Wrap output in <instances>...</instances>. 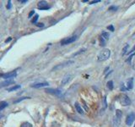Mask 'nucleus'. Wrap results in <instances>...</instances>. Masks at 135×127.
Returning a JSON list of instances; mask_svg holds the SVG:
<instances>
[{"label": "nucleus", "instance_id": "1", "mask_svg": "<svg viewBox=\"0 0 135 127\" xmlns=\"http://www.w3.org/2000/svg\"><path fill=\"white\" fill-rule=\"evenodd\" d=\"M111 55V51L108 48H105L102 51L100 52V53L98 54V60L99 61H105V60L108 59L110 58Z\"/></svg>", "mask_w": 135, "mask_h": 127}, {"label": "nucleus", "instance_id": "2", "mask_svg": "<svg viewBox=\"0 0 135 127\" xmlns=\"http://www.w3.org/2000/svg\"><path fill=\"white\" fill-rule=\"evenodd\" d=\"M119 102L122 106H128L131 104V100L126 94H122L119 97Z\"/></svg>", "mask_w": 135, "mask_h": 127}, {"label": "nucleus", "instance_id": "3", "mask_svg": "<svg viewBox=\"0 0 135 127\" xmlns=\"http://www.w3.org/2000/svg\"><path fill=\"white\" fill-rule=\"evenodd\" d=\"M77 40V36H73V37H66V38L63 39L61 41V44L62 45H68V44H70L72 42H75Z\"/></svg>", "mask_w": 135, "mask_h": 127}, {"label": "nucleus", "instance_id": "4", "mask_svg": "<svg viewBox=\"0 0 135 127\" xmlns=\"http://www.w3.org/2000/svg\"><path fill=\"white\" fill-rule=\"evenodd\" d=\"M134 120H135V114L134 113H131V114H129L127 116V119H126V124H127V126H130L133 125V123H134Z\"/></svg>", "mask_w": 135, "mask_h": 127}, {"label": "nucleus", "instance_id": "5", "mask_svg": "<svg viewBox=\"0 0 135 127\" xmlns=\"http://www.w3.org/2000/svg\"><path fill=\"white\" fill-rule=\"evenodd\" d=\"M37 7H38L39 10H49V9H50V6L47 4V3L46 1L39 2Z\"/></svg>", "mask_w": 135, "mask_h": 127}, {"label": "nucleus", "instance_id": "6", "mask_svg": "<svg viewBox=\"0 0 135 127\" xmlns=\"http://www.w3.org/2000/svg\"><path fill=\"white\" fill-rule=\"evenodd\" d=\"M46 92L50 94H53V95L56 96H60L62 94V91L59 90V89H52V88H49V89H46L45 90Z\"/></svg>", "mask_w": 135, "mask_h": 127}, {"label": "nucleus", "instance_id": "7", "mask_svg": "<svg viewBox=\"0 0 135 127\" xmlns=\"http://www.w3.org/2000/svg\"><path fill=\"white\" fill-rule=\"evenodd\" d=\"M74 62L73 61V60H69V61L64 62V63H63V64H58V66H55V67L52 69V70H55V69H61V68L67 67V66L71 65V64H74Z\"/></svg>", "mask_w": 135, "mask_h": 127}, {"label": "nucleus", "instance_id": "8", "mask_svg": "<svg viewBox=\"0 0 135 127\" xmlns=\"http://www.w3.org/2000/svg\"><path fill=\"white\" fill-rule=\"evenodd\" d=\"M16 72L15 71H11V72H8V73H6V74H3L2 75V77L4 78L5 80H9V79H12V78L15 77L16 76Z\"/></svg>", "mask_w": 135, "mask_h": 127}, {"label": "nucleus", "instance_id": "9", "mask_svg": "<svg viewBox=\"0 0 135 127\" xmlns=\"http://www.w3.org/2000/svg\"><path fill=\"white\" fill-rule=\"evenodd\" d=\"M49 85L48 82H37V83H34L31 85V87L34 88H41V87H45Z\"/></svg>", "mask_w": 135, "mask_h": 127}, {"label": "nucleus", "instance_id": "10", "mask_svg": "<svg viewBox=\"0 0 135 127\" xmlns=\"http://www.w3.org/2000/svg\"><path fill=\"white\" fill-rule=\"evenodd\" d=\"M15 83V80L13 79H9V80H5L3 81L0 82V87H8V86L11 85V84Z\"/></svg>", "mask_w": 135, "mask_h": 127}, {"label": "nucleus", "instance_id": "11", "mask_svg": "<svg viewBox=\"0 0 135 127\" xmlns=\"http://www.w3.org/2000/svg\"><path fill=\"white\" fill-rule=\"evenodd\" d=\"M71 78H72V76H71V75H67V76H65L63 78V80H62L61 84L62 85H65V84H67L68 82H69V80H71Z\"/></svg>", "mask_w": 135, "mask_h": 127}, {"label": "nucleus", "instance_id": "12", "mask_svg": "<svg viewBox=\"0 0 135 127\" xmlns=\"http://www.w3.org/2000/svg\"><path fill=\"white\" fill-rule=\"evenodd\" d=\"M133 87H134V78H131L127 81V89L130 90L133 89Z\"/></svg>", "mask_w": 135, "mask_h": 127}, {"label": "nucleus", "instance_id": "13", "mask_svg": "<svg viewBox=\"0 0 135 127\" xmlns=\"http://www.w3.org/2000/svg\"><path fill=\"white\" fill-rule=\"evenodd\" d=\"M74 107H75V108H76V111L79 113V114H82L83 113H84V110H83V108H81V106L78 103H75V104H74Z\"/></svg>", "mask_w": 135, "mask_h": 127}, {"label": "nucleus", "instance_id": "14", "mask_svg": "<svg viewBox=\"0 0 135 127\" xmlns=\"http://www.w3.org/2000/svg\"><path fill=\"white\" fill-rule=\"evenodd\" d=\"M8 103L5 101H1L0 102V111H2L3 109H4L5 108L8 107Z\"/></svg>", "mask_w": 135, "mask_h": 127}, {"label": "nucleus", "instance_id": "15", "mask_svg": "<svg viewBox=\"0 0 135 127\" xmlns=\"http://www.w3.org/2000/svg\"><path fill=\"white\" fill-rule=\"evenodd\" d=\"M122 111H121V110H119V109L117 110V111H116V119H118V123L120 122L121 118H122Z\"/></svg>", "mask_w": 135, "mask_h": 127}, {"label": "nucleus", "instance_id": "16", "mask_svg": "<svg viewBox=\"0 0 135 127\" xmlns=\"http://www.w3.org/2000/svg\"><path fill=\"white\" fill-rule=\"evenodd\" d=\"M19 88H20V85H16V86H13L12 87L8 88L7 89V91H8V92H13V91H16Z\"/></svg>", "mask_w": 135, "mask_h": 127}, {"label": "nucleus", "instance_id": "17", "mask_svg": "<svg viewBox=\"0 0 135 127\" xmlns=\"http://www.w3.org/2000/svg\"><path fill=\"white\" fill-rule=\"evenodd\" d=\"M101 37H102L105 41H107L108 39H109V33H107V32H103V33L101 34Z\"/></svg>", "mask_w": 135, "mask_h": 127}, {"label": "nucleus", "instance_id": "18", "mask_svg": "<svg viewBox=\"0 0 135 127\" xmlns=\"http://www.w3.org/2000/svg\"><path fill=\"white\" fill-rule=\"evenodd\" d=\"M102 103H103V108L105 109V108L107 107V103H106V96H105L104 98H103Z\"/></svg>", "mask_w": 135, "mask_h": 127}, {"label": "nucleus", "instance_id": "19", "mask_svg": "<svg viewBox=\"0 0 135 127\" xmlns=\"http://www.w3.org/2000/svg\"><path fill=\"white\" fill-rule=\"evenodd\" d=\"M107 87L110 89V90H112L113 89V81L112 80H110V81L107 82Z\"/></svg>", "mask_w": 135, "mask_h": 127}, {"label": "nucleus", "instance_id": "20", "mask_svg": "<svg viewBox=\"0 0 135 127\" xmlns=\"http://www.w3.org/2000/svg\"><path fill=\"white\" fill-rule=\"evenodd\" d=\"M28 98H28V97H24V98H20L19 99H18V100H15L14 103H19V102H21V101H23V100H25V99H28Z\"/></svg>", "mask_w": 135, "mask_h": 127}, {"label": "nucleus", "instance_id": "21", "mask_svg": "<svg viewBox=\"0 0 135 127\" xmlns=\"http://www.w3.org/2000/svg\"><path fill=\"white\" fill-rule=\"evenodd\" d=\"M128 47H129V46L127 44V45H126L125 47L123 48V49H122V56H123V55H125L126 53H127V48H128Z\"/></svg>", "mask_w": 135, "mask_h": 127}, {"label": "nucleus", "instance_id": "22", "mask_svg": "<svg viewBox=\"0 0 135 127\" xmlns=\"http://www.w3.org/2000/svg\"><path fill=\"white\" fill-rule=\"evenodd\" d=\"M38 18H39V15H35V16H34L33 20H31V22H32L33 24H36V21H37V20H38Z\"/></svg>", "mask_w": 135, "mask_h": 127}, {"label": "nucleus", "instance_id": "23", "mask_svg": "<svg viewBox=\"0 0 135 127\" xmlns=\"http://www.w3.org/2000/svg\"><path fill=\"white\" fill-rule=\"evenodd\" d=\"M20 127H33V126H32V125L30 124V123L25 122V123H24V124H22V126Z\"/></svg>", "mask_w": 135, "mask_h": 127}, {"label": "nucleus", "instance_id": "24", "mask_svg": "<svg viewBox=\"0 0 135 127\" xmlns=\"http://www.w3.org/2000/svg\"><path fill=\"white\" fill-rule=\"evenodd\" d=\"M85 50H86V49H85V48H84V49H81V50H79V52H77V53H74V56H77V55L80 54L81 53H84V52L85 51Z\"/></svg>", "mask_w": 135, "mask_h": 127}, {"label": "nucleus", "instance_id": "25", "mask_svg": "<svg viewBox=\"0 0 135 127\" xmlns=\"http://www.w3.org/2000/svg\"><path fill=\"white\" fill-rule=\"evenodd\" d=\"M118 10V7H116V6H111L109 8V10H112V11H115V10Z\"/></svg>", "mask_w": 135, "mask_h": 127}, {"label": "nucleus", "instance_id": "26", "mask_svg": "<svg viewBox=\"0 0 135 127\" xmlns=\"http://www.w3.org/2000/svg\"><path fill=\"white\" fill-rule=\"evenodd\" d=\"M135 55V53H132V54L130 55V56H129V58L127 59V60H126V61L127 62H129V61H131V59H132V58H133V56H134Z\"/></svg>", "mask_w": 135, "mask_h": 127}, {"label": "nucleus", "instance_id": "27", "mask_svg": "<svg viewBox=\"0 0 135 127\" xmlns=\"http://www.w3.org/2000/svg\"><path fill=\"white\" fill-rule=\"evenodd\" d=\"M7 9H8V10H10V9H11V1H8V4H7Z\"/></svg>", "mask_w": 135, "mask_h": 127}, {"label": "nucleus", "instance_id": "28", "mask_svg": "<svg viewBox=\"0 0 135 127\" xmlns=\"http://www.w3.org/2000/svg\"><path fill=\"white\" fill-rule=\"evenodd\" d=\"M107 29L108 30H111V31H114L115 30H114V27H113V26H107Z\"/></svg>", "mask_w": 135, "mask_h": 127}, {"label": "nucleus", "instance_id": "29", "mask_svg": "<svg viewBox=\"0 0 135 127\" xmlns=\"http://www.w3.org/2000/svg\"><path fill=\"white\" fill-rule=\"evenodd\" d=\"M34 14H35V11H34V10H32L31 12H30V14H29V18H31V17H32V15H34Z\"/></svg>", "mask_w": 135, "mask_h": 127}, {"label": "nucleus", "instance_id": "30", "mask_svg": "<svg viewBox=\"0 0 135 127\" xmlns=\"http://www.w3.org/2000/svg\"><path fill=\"white\" fill-rule=\"evenodd\" d=\"M37 26H39V27H43L44 26V24L43 23H38V24H35Z\"/></svg>", "mask_w": 135, "mask_h": 127}, {"label": "nucleus", "instance_id": "31", "mask_svg": "<svg viewBox=\"0 0 135 127\" xmlns=\"http://www.w3.org/2000/svg\"><path fill=\"white\" fill-rule=\"evenodd\" d=\"M99 2H100V0H95V1L90 2V4H93V3H99Z\"/></svg>", "mask_w": 135, "mask_h": 127}, {"label": "nucleus", "instance_id": "32", "mask_svg": "<svg viewBox=\"0 0 135 127\" xmlns=\"http://www.w3.org/2000/svg\"><path fill=\"white\" fill-rule=\"evenodd\" d=\"M134 51H135V46L132 48V49L130 50V53H134Z\"/></svg>", "mask_w": 135, "mask_h": 127}, {"label": "nucleus", "instance_id": "33", "mask_svg": "<svg viewBox=\"0 0 135 127\" xmlns=\"http://www.w3.org/2000/svg\"><path fill=\"white\" fill-rule=\"evenodd\" d=\"M9 41H11V37H9V38H8V39H7V40L5 41V42H9Z\"/></svg>", "mask_w": 135, "mask_h": 127}, {"label": "nucleus", "instance_id": "34", "mask_svg": "<svg viewBox=\"0 0 135 127\" xmlns=\"http://www.w3.org/2000/svg\"><path fill=\"white\" fill-rule=\"evenodd\" d=\"M20 3H27V0H22V1H20Z\"/></svg>", "mask_w": 135, "mask_h": 127}, {"label": "nucleus", "instance_id": "35", "mask_svg": "<svg viewBox=\"0 0 135 127\" xmlns=\"http://www.w3.org/2000/svg\"><path fill=\"white\" fill-rule=\"evenodd\" d=\"M2 117H3V115H2V114H0V119H1Z\"/></svg>", "mask_w": 135, "mask_h": 127}, {"label": "nucleus", "instance_id": "36", "mask_svg": "<svg viewBox=\"0 0 135 127\" xmlns=\"http://www.w3.org/2000/svg\"><path fill=\"white\" fill-rule=\"evenodd\" d=\"M134 127H135V125H134Z\"/></svg>", "mask_w": 135, "mask_h": 127}]
</instances>
